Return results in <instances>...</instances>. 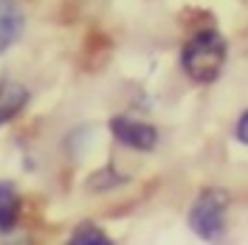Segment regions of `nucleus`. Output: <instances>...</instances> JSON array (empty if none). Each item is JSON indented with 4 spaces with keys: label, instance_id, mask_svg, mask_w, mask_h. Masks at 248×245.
Returning <instances> with one entry per match:
<instances>
[{
    "label": "nucleus",
    "instance_id": "1",
    "mask_svg": "<svg viewBox=\"0 0 248 245\" xmlns=\"http://www.w3.org/2000/svg\"><path fill=\"white\" fill-rule=\"evenodd\" d=\"M226 60L229 43L217 29H201L198 34H192L181 51V68L198 85H212L215 79H220Z\"/></svg>",
    "mask_w": 248,
    "mask_h": 245
},
{
    "label": "nucleus",
    "instance_id": "2",
    "mask_svg": "<svg viewBox=\"0 0 248 245\" xmlns=\"http://www.w3.org/2000/svg\"><path fill=\"white\" fill-rule=\"evenodd\" d=\"M229 192L220 186H206L195 198L189 209V229L201 240H217L226 231V214H229Z\"/></svg>",
    "mask_w": 248,
    "mask_h": 245
},
{
    "label": "nucleus",
    "instance_id": "3",
    "mask_svg": "<svg viewBox=\"0 0 248 245\" xmlns=\"http://www.w3.org/2000/svg\"><path fill=\"white\" fill-rule=\"evenodd\" d=\"M110 133L113 138L139 153H153L158 147V130L153 124L141 122V119H130V116H113L110 119Z\"/></svg>",
    "mask_w": 248,
    "mask_h": 245
},
{
    "label": "nucleus",
    "instance_id": "4",
    "mask_svg": "<svg viewBox=\"0 0 248 245\" xmlns=\"http://www.w3.org/2000/svg\"><path fill=\"white\" fill-rule=\"evenodd\" d=\"M23 31V12L17 0H0V54H6L17 43Z\"/></svg>",
    "mask_w": 248,
    "mask_h": 245
},
{
    "label": "nucleus",
    "instance_id": "5",
    "mask_svg": "<svg viewBox=\"0 0 248 245\" xmlns=\"http://www.w3.org/2000/svg\"><path fill=\"white\" fill-rule=\"evenodd\" d=\"M29 102V91L17 82H0V127L12 122Z\"/></svg>",
    "mask_w": 248,
    "mask_h": 245
},
{
    "label": "nucleus",
    "instance_id": "6",
    "mask_svg": "<svg viewBox=\"0 0 248 245\" xmlns=\"http://www.w3.org/2000/svg\"><path fill=\"white\" fill-rule=\"evenodd\" d=\"M20 217V195L12 181H0V231H12Z\"/></svg>",
    "mask_w": 248,
    "mask_h": 245
},
{
    "label": "nucleus",
    "instance_id": "7",
    "mask_svg": "<svg viewBox=\"0 0 248 245\" xmlns=\"http://www.w3.org/2000/svg\"><path fill=\"white\" fill-rule=\"evenodd\" d=\"M71 243H74V245H91V243H96V245H110V237H108L102 229H99L96 223H79L77 231L71 234Z\"/></svg>",
    "mask_w": 248,
    "mask_h": 245
},
{
    "label": "nucleus",
    "instance_id": "8",
    "mask_svg": "<svg viewBox=\"0 0 248 245\" xmlns=\"http://www.w3.org/2000/svg\"><path fill=\"white\" fill-rule=\"evenodd\" d=\"M234 138H237L243 147H248V110H243L240 119H237V124H234Z\"/></svg>",
    "mask_w": 248,
    "mask_h": 245
}]
</instances>
